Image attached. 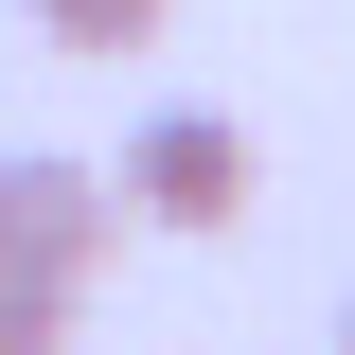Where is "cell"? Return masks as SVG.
Wrapping results in <instances>:
<instances>
[{"label":"cell","mask_w":355,"mask_h":355,"mask_svg":"<svg viewBox=\"0 0 355 355\" xmlns=\"http://www.w3.org/2000/svg\"><path fill=\"white\" fill-rule=\"evenodd\" d=\"M107 196H125V231H231V214L266 196V160H249V125H231V107H142Z\"/></svg>","instance_id":"1"},{"label":"cell","mask_w":355,"mask_h":355,"mask_svg":"<svg viewBox=\"0 0 355 355\" xmlns=\"http://www.w3.org/2000/svg\"><path fill=\"white\" fill-rule=\"evenodd\" d=\"M125 249V196H107V160H0V266H36V284H71L89 302V266Z\"/></svg>","instance_id":"2"},{"label":"cell","mask_w":355,"mask_h":355,"mask_svg":"<svg viewBox=\"0 0 355 355\" xmlns=\"http://www.w3.org/2000/svg\"><path fill=\"white\" fill-rule=\"evenodd\" d=\"M18 18H36L53 53H89V71H125V53H160V18H178V0H18Z\"/></svg>","instance_id":"3"},{"label":"cell","mask_w":355,"mask_h":355,"mask_svg":"<svg viewBox=\"0 0 355 355\" xmlns=\"http://www.w3.org/2000/svg\"><path fill=\"white\" fill-rule=\"evenodd\" d=\"M0 355H71V284H36V266H0Z\"/></svg>","instance_id":"4"},{"label":"cell","mask_w":355,"mask_h":355,"mask_svg":"<svg viewBox=\"0 0 355 355\" xmlns=\"http://www.w3.org/2000/svg\"><path fill=\"white\" fill-rule=\"evenodd\" d=\"M338 355H355V302H338Z\"/></svg>","instance_id":"5"}]
</instances>
